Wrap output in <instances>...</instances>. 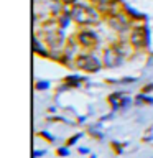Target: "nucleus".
Returning a JSON list of instances; mask_svg holds the SVG:
<instances>
[{
    "label": "nucleus",
    "instance_id": "15",
    "mask_svg": "<svg viewBox=\"0 0 153 158\" xmlns=\"http://www.w3.org/2000/svg\"><path fill=\"white\" fill-rule=\"evenodd\" d=\"M64 2H72V0H64Z\"/></svg>",
    "mask_w": 153,
    "mask_h": 158
},
{
    "label": "nucleus",
    "instance_id": "6",
    "mask_svg": "<svg viewBox=\"0 0 153 158\" xmlns=\"http://www.w3.org/2000/svg\"><path fill=\"white\" fill-rule=\"evenodd\" d=\"M120 97H122V94H118V92L112 94V96L109 97V102L112 104V107H118V101H120Z\"/></svg>",
    "mask_w": 153,
    "mask_h": 158
},
{
    "label": "nucleus",
    "instance_id": "16",
    "mask_svg": "<svg viewBox=\"0 0 153 158\" xmlns=\"http://www.w3.org/2000/svg\"><path fill=\"white\" fill-rule=\"evenodd\" d=\"M91 158H96V156H94V155H92V156H91Z\"/></svg>",
    "mask_w": 153,
    "mask_h": 158
},
{
    "label": "nucleus",
    "instance_id": "14",
    "mask_svg": "<svg viewBox=\"0 0 153 158\" xmlns=\"http://www.w3.org/2000/svg\"><path fill=\"white\" fill-rule=\"evenodd\" d=\"M79 152H81V153H87L89 150H87V148H79Z\"/></svg>",
    "mask_w": 153,
    "mask_h": 158
},
{
    "label": "nucleus",
    "instance_id": "11",
    "mask_svg": "<svg viewBox=\"0 0 153 158\" xmlns=\"http://www.w3.org/2000/svg\"><path fill=\"white\" fill-rule=\"evenodd\" d=\"M96 2H99V3H102V7H105L107 3H110V2H114V0H96Z\"/></svg>",
    "mask_w": 153,
    "mask_h": 158
},
{
    "label": "nucleus",
    "instance_id": "12",
    "mask_svg": "<svg viewBox=\"0 0 153 158\" xmlns=\"http://www.w3.org/2000/svg\"><path fill=\"white\" fill-rule=\"evenodd\" d=\"M43 155H44V152H41V150H39V152L36 150V152L33 153V156H35V158H38V156H43Z\"/></svg>",
    "mask_w": 153,
    "mask_h": 158
},
{
    "label": "nucleus",
    "instance_id": "9",
    "mask_svg": "<svg viewBox=\"0 0 153 158\" xmlns=\"http://www.w3.org/2000/svg\"><path fill=\"white\" fill-rule=\"evenodd\" d=\"M36 87L39 89V91H43V89H48V87H49V82H48V81H39V82L36 84Z\"/></svg>",
    "mask_w": 153,
    "mask_h": 158
},
{
    "label": "nucleus",
    "instance_id": "7",
    "mask_svg": "<svg viewBox=\"0 0 153 158\" xmlns=\"http://www.w3.org/2000/svg\"><path fill=\"white\" fill-rule=\"evenodd\" d=\"M66 82H68V86H79L81 77H77V76H69V77H66Z\"/></svg>",
    "mask_w": 153,
    "mask_h": 158
},
{
    "label": "nucleus",
    "instance_id": "10",
    "mask_svg": "<svg viewBox=\"0 0 153 158\" xmlns=\"http://www.w3.org/2000/svg\"><path fill=\"white\" fill-rule=\"evenodd\" d=\"M58 155H59V156H68V155H69V150H68L66 147H61V148L58 150Z\"/></svg>",
    "mask_w": 153,
    "mask_h": 158
},
{
    "label": "nucleus",
    "instance_id": "13",
    "mask_svg": "<svg viewBox=\"0 0 153 158\" xmlns=\"http://www.w3.org/2000/svg\"><path fill=\"white\" fill-rule=\"evenodd\" d=\"M153 89V84H150V86H147V87H143V92H148V91H151Z\"/></svg>",
    "mask_w": 153,
    "mask_h": 158
},
{
    "label": "nucleus",
    "instance_id": "8",
    "mask_svg": "<svg viewBox=\"0 0 153 158\" xmlns=\"http://www.w3.org/2000/svg\"><path fill=\"white\" fill-rule=\"evenodd\" d=\"M79 138H81V133H77V135H74V137H71V138H69V140H68V143H66V145H68V147H71V145H74V143H76V142L79 140Z\"/></svg>",
    "mask_w": 153,
    "mask_h": 158
},
{
    "label": "nucleus",
    "instance_id": "4",
    "mask_svg": "<svg viewBox=\"0 0 153 158\" xmlns=\"http://www.w3.org/2000/svg\"><path fill=\"white\" fill-rule=\"evenodd\" d=\"M77 40H79V43H81L82 46H87V48L89 46H96V44H97V36L92 31H82V33H79Z\"/></svg>",
    "mask_w": 153,
    "mask_h": 158
},
{
    "label": "nucleus",
    "instance_id": "3",
    "mask_svg": "<svg viewBox=\"0 0 153 158\" xmlns=\"http://www.w3.org/2000/svg\"><path fill=\"white\" fill-rule=\"evenodd\" d=\"M132 43L140 46V44H148V30L143 28V27H137L135 30L132 31Z\"/></svg>",
    "mask_w": 153,
    "mask_h": 158
},
{
    "label": "nucleus",
    "instance_id": "1",
    "mask_svg": "<svg viewBox=\"0 0 153 158\" xmlns=\"http://www.w3.org/2000/svg\"><path fill=\"white\" fill-rule=\"evenodd\" d=\"M71 17L76 20L77 23H82V25L96 23L97 20H99L97 13L94 12L91 7H87V5H82V3H79V5H76V7L72 8Z\"/></svg>",
    "mask_w": 153,
    "mask_h": 158
},
{
    "label": "nucleus",
    "instance_id": "5",
    "mask_svg": "<svg viewBox=\"0 0 153 158\" xmlns=\"http://www.w3.org/2000/svg\"><path fill=\"white\" fill-rule=\"evenodd\" d=\"M104 63H105L107 68H114V66H117V64L120 63V56H118V53L112 51V49H107L105 58H104Z\"/></svg>",
    "mask_w": 153,
    "mask_h": 158
},
{
    "label": "nucleus",
    "instance_id": "2",
    "mask_svg": "<svg viewBox=\"0 0 153 158\" xmlns=\"http://www.w3.org/2000/svg\"><path fill=\"white\" fill-rule=\"evenodd\" d=\"M76 64H77L79 69H84V71H87V73H96L101 69L99 59L96 56H92V54H81V56H77Z\"/></svg>",
    "mask_w": 153,
    "mask_h": 158
}]
</instances>
